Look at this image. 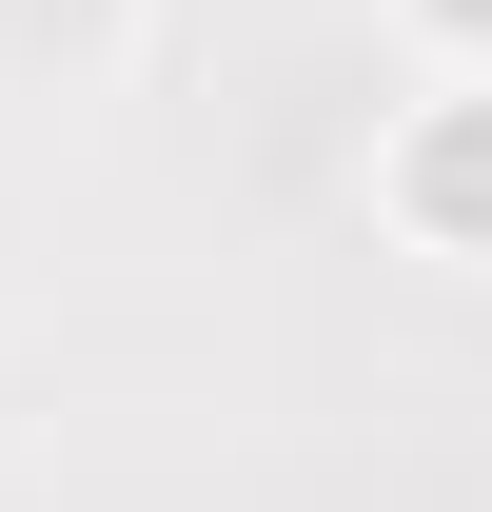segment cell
Segmentation results:
<instances>
[{
  "mask_svg": "<svg viewBox=\"0 0 492 512\" xmlns=\"http://www.w3.org/2000/svg\"><path fill=\"white\" fill-rule=\"evenodd\" d=\"M433 40H492V0H433Z\"/></svg>",
  "mask_w": 492,
  "mask_h": 512,
  "instance_id": "cell-3",
  "label": "cell"
},
{
  "mask_svg": "<svg viewBox=\"0 0 492 512\" xmlns=\"http://www.w3.org/2000/svg\"><path fill=\"white\" fill-rule=\"evenodd\" d=\"M374 197H394L433 256H492V99H433V119H394Z\"/></svg>",
  "mask_w": 492,
  "mask_h": 512,
  "instance_id": "cell-1",
  "label": "cell"
},
{
  "mask_svg": "<svg viewBox=\"0 0 492 512\" xmlns=\"http://www.w3.org/2000/svg\"><path fill=\"white\" fill-rule=\"evenodd\" d=\"M138 0H0V79H40V99H79V79H119Z\"/></svg>",
  "mask_w": 492,
  "mask_h": 512,
  "instance_id": "cell-2",
  "label": "cell"
}]
</instances>
